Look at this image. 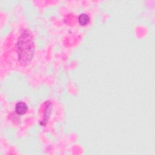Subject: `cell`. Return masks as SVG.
<instances>
[{"instance_id":"cell-2","label":"cell","mask_w":155,"mask_h":155,"mask_svg":"<svg viewBox=\"0 0 155 155\" xmlns=\"http://www.w3.org/2000/svg\"><path fill=\"white\" fill-rule=\"evenodd\" d=\"M27 110L28 106L26 103L23 101L18 102L15 105V111L18 114H24L27 111Z\"/></svg>"},{"instance_id":"cell-3","label":"cell","mask_w":155,"mask_h":155,"mask_svg":"<svg viewBox=\"0 0 155 155\" xmlns=\"http://www.w3.org/2000/svg\"><path fill=\"white\" fill-rule=\"evenodd\" d=\"M78 21L81 25H85L88 24L90 21V17L86 13H81L78 17Z\"/></svg>"},{"instance_id":"cell-1","label":"cell","mask_w":155,"mask_h":155,"mask_svg":"<svg viewBox=\"0 0 155 155\" xmlns=\"http://www.w3.org/2000/svg\"><path fill=\"white\" fill-rule=\"evenodd\" d=\"M19 62L22 65L27 64L32 59L35 51L33 35L28 28L23 29L16 43Z\"/></svg>"}]
</instances>
